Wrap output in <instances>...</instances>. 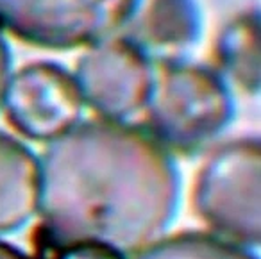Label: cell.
Masks as SVG:
<instances>
[{
  "label": "cell",
  "instance_id": "6da1fadb",
  "mask_svg": "<svg viewBox=\"0 0 261 259\" xmlns=\"http://www.w3.org/2000/svg\"><path fill=\"white\" fill-rule=\"evenodd\" d=\"M40 166L41 248L95 245L138 255L177 215L181 179L150 134L95 122L54 138Z\"/></svg>",
  "mask_w": 261,
  "mask_h": 259
},
{
  "label": "cell",
  "instance_id": "7a4b0ae2",
  "mask_svg": "<svg viewBox=\"0 0 261 259\" xmlns=\"http://www.w3.org/2000/svg\"><path fill=\"white\" fill-rule=\"evenodd\" d=\"M193 204L215 236L243 248L259 245V143L243 140L215 152L197 175Z\"/></svg>",
  "mask_w": 261,
  "mask_h": 259
},
{
  "label": "cell",
  "instance_id": "3957f363",
  "mask_svg": "<svg viewBox=\"0 0 261 259\" xmlns=\"http://www.w3.org/2000/svg\"><path fill=\"white\" fill-rule=\"evenodd\" d=\"M154 140L170 150L193 154L210 145L231 118V98L220 79L200 68H172L149 98Z\"/></svg>",
  "mask_w": 261,
  "mask_h": 259
},
{
  "label": "cell",
  "instance_id": "277c9868",
  "mask_svg": "<svg viewBox=\"0 0 261 259\" xmlns=\"http://www.w3.org/2000/svg\"><path fill=\"white\" fill-rule=\"evenodd\" d=\"M8 116L25 136L58 138L81 113V93L75 81L52 65H34L15 77L6 91Z\"/></svg>",
  "mask_w": 261,
  "mask_h": 259
},
{
  "label": "cell",
  "instance_id": "5b68a950",
  "mask_svg": "<svg viewBox=\"0 0 261 259\" xmlns=\"http://www.w3.org/2000/svg\"><path fill=\"white\" fill-rule=\"evenodd\" d=\"M75 84L90 106L113 118L133 115L152 90L145 61L125 45H108L86 56Z\"/></svg>",
  "mask_w": 261,
  "mask_h": 259
},
{
  "label": "cell",
  "instance_id": "8992f818",
  "mask_svg": "<svg viewBox=\"0 0 261 259\" xmlns=\"http://www.w3.org/2000/svg\"><path fill=\"white\" fill-rule=\"evenodd\" d=\"M40 166L33 152L0 133V234L22 229L38 211Z\"/></svg>",
  "mask_w": 261,
  "mask_h": 259
},
{
  "label": "cell",
  "instance_id": "52a82bcc",
  "mask_svg": "<svg viewBox=\"0 0 261 259\" xmlns=\"http://www.w3.org/2000/svg\"><path fill=\"white\" fill-rule=\"evenodd\" d=\"M136 259H257L249 248L222 240L207 232H181L161 238Z\"/></svg>",
  "mask_w": 261,
  "mask_h": 259
},
{
  "label": "cell",
  "instance_id": "ba28073f",
  "mask_svg": "<svg viewBox=\"0 0 261 259\" xmlns=\"http://www.w3.org/2000/svg\"><path fill=\"white\" fill-rule=\"evenodd\" d=\"M43 259H123L122 255L95 245H72L65 248H41Z\"/></svg>",
  "mask_w": 261,
  "mask_h": 259
},
{
  "label": "cell",
  "instance_id": "9c48e42d",
  "mask_svg": "<svg viewBox=\"0 0 261 259\" xmlns=\"http://www.w3.org/2000/svg\"><path fill=\"white\" fill-rule=\"evenodd\" d=\"M8 72H9V61H8V50L4 43L0 40V104L4 100L6 91H8Z\"/></svg>",
  "mask_w": 261,
  "mask_h": 259
},
{
  "label": "cell",
  "instance_id": "30bf717a",
  "mask_svg": "<svg viewBox=\"0 0 261 259\" xmlns=\"http://www.w3.org/2000/svg\"><path fill=\"white\" fill-rule=\"evenodd\" d=\"M0 259H31L27 257L23 252H20L18 248L11 247L6 241H0Z\"/></svg>",
  "mask_w": 261,
  "mask_h": 259
}]
</instances>
